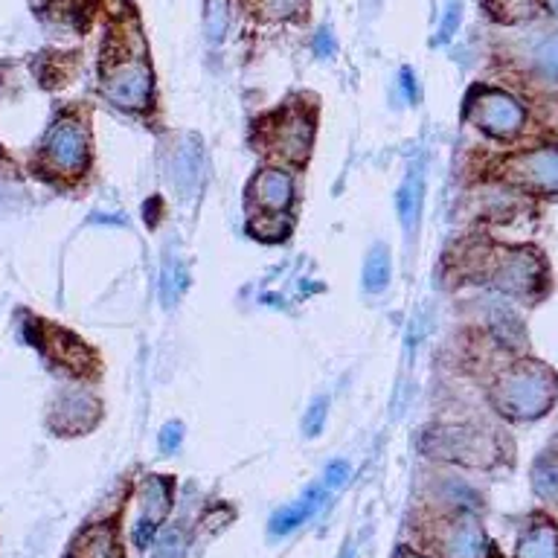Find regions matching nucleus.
Instances as JSON below:
<instances>
[{"instance_id":"1","label":"nucleus","mask_w":558,"mask_h":558,"mask_svg":"<svg viewBox=\"0 0 558 558\" xmlns=\"http://www.w3.org/2000/svg\"><path fill=\"white\" fill-rule=\"evenodd\" d=\"M558 396V378L556 372L544 364H518L509 372H503L497 378L492 399H495L497 410L509 419H538L544 416Z\"/></svg>"},{"instance_id":"2","label":"nucleus","mask_w":558,"mask_h":558,"mask_svg":"<svg viewBox=\"0 0 558 558\" xmlns=\"http://www.w3.org/2000/svg\"><path fill=\"white\" fill-rule=\"evenodd\" d=\"M248 204L250 213H256V221L250 224L253 236L259 239H268V242H277L288 236V224H279V218L288 216L291 204H294V181L288 172L282 169H262L253 175L248 189Z\"/></svg>"},{"instance_id":"3","label":"nucleus","mask_w":558,"mask_h":558,"mask_svg":"<svg viewBox=\"0 0 558 558\" xmlns=\"http://www.w3.org/2000/svg\"><path fill=\"white\" fill-rule=\"evenodd\" d=\"M102 91L125 111H146L155 93V82L143 50L128 53L123 47H117V59H105Z\"/></svg>"},{"instance_id":"4","label":"nucleus","mask_w":558,"mask_h":558,"mask_svg":"<svg viewBox=\"0 0 558 558\" xmlns=\"http://www.w3.org/2000/svg\"><path fill=\"white\" fill-rule=\"evenodd\" d=\"M91 160V137H88V125L64 117L53 125L44 137V149H41V163L44 172L56 181H73L88 169Z\"/></svg>"},{"instance_id":"5","label":"nucleus","mask_w":558,"mask_h":558,"mask_svg":"<svg viewBox=\"0 0 558 558\" xmlns=\"http://www.w3.org/2000/svg\"><path fill=\"white\" fill-rule=\"evenodd\" d=\"M311 140H314V120L297 105H285L282 111L271 114L262 123L265 152L279 160H288L294 166H300L309 157Z\"/></svg>"},{"instance_id":"6","label":"nucleus","mask_w":558,"mask_h":558,"mask_svg":"<svg viewBox=\"0 0 558 558\" xmlns=\"http://www.w3.org/2000/svg\"><path fill=\"white\" fill-rule=\"evenodd\" d=\"M422 448L436 460L474 465V468H486L495 457L492 439L474 428H463V425H436L425 434Z\"/></svg>"},{"instance_id":"7","label":"nucleus","mask_w":558,"mask_h":558,"mask_svg":"<svg viewBox=\"0 0 558 558\" xmlns=\"http://www.w3.org/2000/svg\"><path fill=\"white\" fill-rule=\"evenodd\" d=\"M465 117L497 140H509L524 125V108L503 91L474 88L465 99Z\"/></svg>"},{"instance_id":"8","label":"nucleus","mask_w":558,"mask_h":558,"mask_svg":"<svg viewBox=\"0 0 558 558\" xmlns=\"http://www.w3.org/2000/svg\"><path fill=\"white\" fill-rule=\"evenodd\" d=\"M489 279H492L495 288L512 294V297H527L544 282V259H541L538 250L529 248L503 250L497 256Z\"/></svg>"},{"instance_id":"9","label":"nucleus","mask_w":558,"mask_h":558,"mask_svg":"<svg viewBox=\"0 0 558 558\" xmlns=\"http://www.w3.org/2000/svg\"><path fill=\"white\" fill-rule=\"evenodd\" d=\"M503 178L535 192H558V146H541L509 157L503 166Z\"/></svg>"},{"instance_id":"10","label":"nucleus","mask_w":558,"mask_h":558,"mask_svg":"<svg viewBox=\"0 0 558 558\" xmlns=\"http://www.w3.org/2000/svg\"><path fill=\"white\" fill-rule=\"evenodd\" d=\"M38 335H41V338L30 335V341L35 343L56 367H64L70 375H88V372L93 370V364H96V361H93V352L85 343L79 341L76 335L64 332L56 323H38Z\"/></svg>"},{"instance_id":"11","label":"nucleus","mask_w":558,"mask_h":558,"mask_svg":"<svg viewBox=\"0 0 558 558\" xmlns=\"http://www.w3.org/2000/svg\"><path fill=\"white\" fill-rule=\"evenodd\" d=\"M172 486H175L172 477H160V474H149L140 483V518L134 527V544L140 550H146L157 529L163 527L172 509Z\"/></svg>"},{"instance_id":"12","label":"nucleus","mask_w":558,"mask_h":558,"mask_svg":"<svg viewBox=\"0 0 558 558\" xmlns=\"http://www.w3.org/2000/svg\"><path fill=\"white\" fill-rule=\"evenodd\" d=\"M99 402L88 393H62L50 410V428L62 436L88 434L99 422Z\"/></svg>"},{"instance_id":"13","label":"nucleus","mask_w":558,"mask_h":558,"mask_svg":"<svg viewBox=\"0 0 558 558\" xmlns=\"http://www.w3.org/2000/svg\"><path fill=\"white\" fill-rule=\"evenodd\" d=\"M442 553L445 558H483L486 556V532L474 515L457 518L445 538H442Z\"/></svg>"},{"instance_id":"14","label":"nucleus","mask_w":558,"mask_h":558,"mask_svg":"<svg viewBox=\"0 0 558 558\" xmlns=\"http://www.w3.org/2000/svg\"><path fill=\"white\" fill-rule=\"evenodd\" d=\"M201 169H204V155H201V146H198L195 137L184 140V143L172 152L169 163H166V175H169V181H172L178 195H186V192H192V189L198 186V181H201Z\"/></svg>"},{"instance_id":"15","label":"nucleus","mask_w":558,"mask_h":558,"mask_svg":"<svg viewBox=\"0 0 558 558\" xmlns=\"http://www.w3.org/2000/svg\"><path fill=\"white\" fill-rule=\"evenodd\" d=\"M70 558H123L117 524L114 521H105V524H96V527L85 529L76 538V544L70 547Z\"/></svg>"},{"instance_id":"16","label":"nucleus","mask_w":558,"mask_h":558,"mask_svg":"<svg viewBox=\"0 0 558 558\" xmlns=\"http://www.w3.org/2000/svg\"><path fill=\"white\" fill-rule=\"evenodd\" d=\"M320 495H323V489H320V486H311L309 492L300 497V500H294L291 506L279 509L277 515L271 518V527H268L271 529V535H274V538H282V535L294 532L297 527H303L311 515L317 512V506H320Z\"/></svg>"},{"instance_id":"17","label":"nucleus","mask_w":558,"mask_h":558,"mask_svg":"<svg viewBox=\"0 0 558 558\" xmlns=\"http://www.w3.org/2000/svg\"><path fill=\"white\" fill-rule=\"evenodd\" d=\"M515 558H558V527L547 518H538L521 535Z\"/></svg>"},{"instance_id":"18","label":"nucleus","mask_w":558,"mask_h":558,"mask_svg":"<svg viewBox=\"0 0 558 558\" xmlns=\"http://www.w3.org/2000/svg\"><path fill=\"white\" fill-rule=\"evenodd\" d=\"M396 210L402 218V227L410 233L419 221V210H422V169H410L407 178L399 186V195H396Z\"/></svg>"},{"instance_id":"19","label":"nucleus","mask_w":558,"mask_h":558,"mask_svg":"<svg viewBox=\"0 0 558 558\" xmlns=\"http://www.w3.org/2000/svg\"><path fill=\"white\" fill-rule=\"evenodd\" d=\"M390 285V250L387 245H372L364 262V288L370 294H381Z\"/></svg>"},{"instance_id":"20","label":"nucleus","mask_w":558,"mask_h":558,"mask_svg":"<svg viewBox=\"0 0 558 558\" xmlns=\"http://www.w3.org/2000/svg\"><path fill=\"white\" fill-rule=\"evenodd\" d=\"M486 9L495 15L497 21H527L535 18L538 0H486Z\"/></svg>"},{"instance_id":"21","label":"nucleus","mask_w":558,"mask_h":558,"mask_svg":"<svg viewBox=\"0 0 558 558\" xmlns=\"http://www.w3.org/2000/svg\"><path fill=\"white\" fill-rule=\"evenodd\" d=\"M230 24V0H207L204 3V27L213 44H221Z\"/></svg>"},{"instance_id":"22","label":"nucleus","mask_w":558,"mask_h":558,"mask_svg":"<svg viewBox=\"0 0 558 558\" xmlns=\"http://www.w3.org/2000/svg\"><path fill=\"white\" fill-rule=\"evenodd\" d=\"M535 67L547 76V79H558V32H550L538 50H535Z\"/></svg>"},{"instance_id":"23","label":"nucleus","mask_w":558,"mask_h":558,"mask_svg":"<svg viewBox=\"0 0 558 558\" xmlns=\"http://www.w3.org/2000/svg\"><path fill=\"white\" fill-rule=\"evenodd\" d=\"M532 483L541 497H558V463L541 460L532 471Z\"/></svg>"},{"instance_id":"24","label":"nucleus","mask_w":558,"mask_h":558,"mask_svg":"<svg viewBox=\"0 0 558 558\" xmlns=\"http://www.w3.org/2000/svg\"><path fill=\"white\" fill-rule=\"evenodd\" d=\"M326 413H329V399H326V396L314 399L309 410H306V416H303V434L306 436L320 434L323 425H326Z\"/></svg>"},{"instance_id":"25","label":"nucleus","mask_w":558,"mask_h":558,"mask_svg":"<svg viewBox=\"0 0 558 558\" xmlns=\"http://www.w3.org/2000/svg\"><path fill=\"white\" fill-rule=\"evenodd\" d=\"M155 558H184V538H181V529L172 527L163 532L160 544H157Z\"/></svg>"},{"instance_id":"26","label":"nucleus","mask_w":558,"mask_h":558,"mask_svg":"<svg viewBox=\"0 0 558 558\" xmlns=\"http://www.w3.org/2000/svg\"><path fill=\"white\" fill-rule=\"evenodd\" d=\"M346 477H349V463H346V460H335L332 465H326V474H323V489H329V492L341 489L343 483H346Z\"/></svg>"},{"instance_id":"27","label":"nucleus","mask_w":558,"mask_h":558,"mask_svg":"<svg viewBox=\"0 0 558 558\" xmlns=\"http://www.w3.org/2000/svg\"><path fill=\"white\" fill-rule=\"evenodd\" d=\"M181 439H184L181 422H169V425L160 431V451H163V454H175V451L181 448Z\"/></svg>"},{"instance_id":"28","label":"nucleus","mask_w":558,"mask_h":558,"mask_svg":"<svg viewBox=\"0 0 558 558\" xmlns=\"http://www.w3.org/2000/svg\"><path fill=\"white\" fill-rule=\"evenodd\" d=\"M306 6V0H265V12L271 18H291Z\"/></svg>"},{"instance_id":"29","label":"nucleus","mask_w":558,"mask_h":558,"mask_svg":"<svg viewBox=\"0 0 558 558\" xmlns=\"http://www.w3.org/2000/svg\"><path fill=\"white\" fill-rule=\"evenodd\" d=\"M460 12H463V9H460V0H451V3H448V12H445V18H442V32H439V38H442V41H448V38L457 32V24H460Z\"/></svg>"},{"instance_id":"30","label":"nucleus","mask_w":558,"mask_h":558,"mask_svg":"<svg viewBox=\"0 0 558 558\" xmlns=\"http://www.w3.org/2000/svg\"><path fill=\"white\" fill-rule=\"evenodd\" d=\"M314 53H317L320 59H332V56H335V35H332V30L317 32V38H314Z\"/></svg>"},{"instance_id":"31","label":"nucleus","mask_w":558,"mask_h":558,"mask_svg":"<svg viewBox=\"0 0 558 558\" xmlns=\"http://www.w3.org/2000/svg\"><path fill=\"white\" fill-rule=\"evenodd\" d=\"M399 82H402L404 93H407V99L410 102H416L419 99V88H416V82H413V73H410V67H404L402 76H399Z\"/></svg>"},{"instance_id":"32","label":"nucleus","mask_w":558,"mask_h":558,"mask_svg":"<svg viewBox=\"0 0 558 558\" xmlns=\"http://www.w3.org/2000/svg\"><path fill=\"white\" fill-rule=\"evenodd\" d=\"M341 558H355V544H346V547H343Z\"/></svg>"},{"instance_id":"33","label":"nucleus","mask_w":558,"mask_h":558,"mask_svg":"<svg viewBox=\"0 0 558 558\" xmlns=\"http://www.w3.org/2000/svg\"><path fill=\"white\" fill-rule=\"evenodd\" d=\"M399 558H422V556H416V553H410V550H402V553H399Z\"/></svg>"}]
</instances>
